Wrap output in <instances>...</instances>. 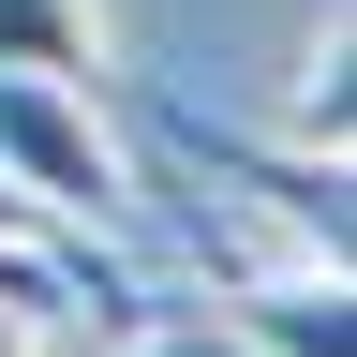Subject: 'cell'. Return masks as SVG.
Segmentation results:
<instances>
[{
    "label": "cell",
    "mask_w": 357,
    "mask_h": 357,
    "mask_svg": "<svg viewBox=\"0 0 357 357\" xmlns=\"http://www.w3.org/2000/svg\"><path fill=\"white\" fill-rule=\"evenodd\" d=\"M0 194H30L45 223H134V164H119V134L89 89L60 75H0Z\"/></svg>",
    "instance_id": "1"
},
{
    "label": "cell",
    "mask_w": 357,
    "mask_h": 357,
    "mask_svg": "<svg viewBox=\"0 0 357 357\" xmlns=\"http://www.w3.org/2000/svg\"><path fill=\"white\" fill-rule=\"evenodd\" d=\"M208 312H223V328H238L253 357H357V298H342V268H283V283H223Z\"/></svg>",
    "instance_id": "2"
},
{
    "label": "cell",
    "mask_w": 357,
    "mask_h": 357,
    "mask_svg": "<svg viewBox=\"0 0 357 357\" xmlns=\"http://www.w3.org/2000/svg\"><path fill=\"white\" fill-rule=\"evenodd\" d=\"M194 164H223V178H253V194L283 208V238H298V268H342V164H268V149H238V134H208V119H194Z\"/></svg>",
    "instance_id": "3"
},
{
    "label": "cell",
    "mask_w": 357,
    "mask_h": 357,
    "mask_svg": "<svg viewBox=\"0 0 357 357\" xmlns=\"http://www.w3.org/2000/svg\"><path fill=\"white\" fill-rule=\"evenodd\" d=\"M0 75L89 89V75H105V0H0Z\"/></svg>",
    "instance_id": "4"
},
{
    "label": "cell",
    "mask_w": 357,
    "mask_h": 357,
    "mask_svg": "<svg viewBox=\"0 0 357 357\" xmlns=\"http://www.w3.org/2000/svg\"><path fill=\"white\" fill-rule=\"evenodd\" d=\"M119 357H253V342L194 298V312H134V328H119Z\"/></svg>",
    "instance_id": "5"
},
{
    "label": "cell",
    "mask_w": 357,
    "mask_h": 357,
    "mask_svg": "<svg viewBox=\"0 0 357 357\" xmlns=\"http://www.w3.org/2000/svg\"><path fill=\"white\" fill-rule=\"evenodd\" d=\"M0 357H45V328H30V312H0Z\"/></svg>",
    "instance_id": "6"
}]
</instances>
